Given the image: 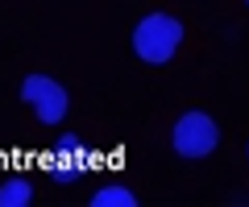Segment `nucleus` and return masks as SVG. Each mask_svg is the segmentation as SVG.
<instances>
[{
  "label": "nucleus",
  "instance_id": "obj_1",
  "mask_svg": "<svg viewBox=\"0 0 249 207\" xmlns=\"http://www.w3.org/2000/svg\"><path fill=\"white\" fill-rule=\"evenodd\" d=\"M183 37H187V29L178 17H170V13H145L133 25V54L150 66H166L178 54Z\"/></svg>",
  "mask_w": 249,
  "mask_h": 207
},
{
  "label": "nucleus",
  "instance_id": "obj_2",
  "mask_svg": "<svg viewBox=\"0 0 249 207\" xmlns=\"http://www.w3.org/2000/svg\"><path fill=\"white\" fill-rule=\"evenodd\" d=\"M170 145H175L178 158H191V162H196V158H208V153H216V145H220V125H216V116L191 108V112H183V116L175 120Z\"/></svg>",
  "mask_w": 249,
  "mask_h": 207
},
{
  "label": "nucleus",
  "instance_id": "obj_3",
  "mask_svg": "<svg viewBox=\"0 0 249 207\" xmlns=\"http://www.w3.org/2000/svg\"><path fill=\"white\" fill-rule=\"evenodd\" d=\"M21 99L34 108V116L42 120V125H62L67 108H71L67 87H62L58 79H50V75H25V79H21Z\"/></svg>",
  "mask_w": 249,
  "mask_h": 207
},
{
  "label": "nucleus",
  "instance_id": "obj_4",
  "mask_svg": "<svg viewBox=\"0 0 249 207\" xmlns=\"http://www.w3.org/2000/svg\"><path fill=\"white\" fill-rule=\"evenodd\" d=\"M50 174H54V182H62V187H67V182H75V178L83 174V141H79V137H71V133L58 137Z\"/></svg>",
  "mask_w": 249,
  "mask_h": 207
},
{
  "label": "nucleus",
  "instance_id": "obj_5",
  "mask_svg": "<svg viewBox=\"0 0 249 207\" xmlns=\"http://www.w3.org/2000/svg\"><path fill=\"white\" fill-rule=\"evenodd\" d=\"M34 203V182L29 178H4L0 182V207H29Z\"/></svg>",
  "mask_w": 249,
  "mask_h": 207
},
{
  "label": "nucleus",
  "instance_id": "obj_6",
  "mask_svg": "<svg viewBox=\"0 0 249 207\" xmlns=\"http://www.w3.org/2000/svg\"><path fill=\"white\" fill-rule=\"evenodd\" d=\"M91 207H137V195H133L129 187L108 182V187H100L96 195H91Z\"/></svg>",
  "mask_w": 249,
  "mask_h": 207
},
{
  "label": "nucleus",
  "instance_id": "obj_7",
  "mask_svg": "<svg viewBox=\"0 0 249 207\" xmlns=\"http://www.w3.org/2000/svg\"><path fill=\"white\" fill-rule=\"evenodd\" d=\"M245 4H249V0H245Z\"/></svg>",
  "mask_w": 249,
  "mask_h": 207
}]
</instances>
